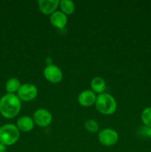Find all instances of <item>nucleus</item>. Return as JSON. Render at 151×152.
Here are the masks:
<instances>
[{
  "label": "nucleus",
  "mask_w": 151,
  "mask_h": 152,
  "mask_svg": "<svg viewBox=\"0 0 151 152\" xmlns=\"http://www.w3.org/2000/svg\"><path fill=\"white\" fill-rule=\"evenodd\" d=\"M22 101L16 94H7L0 99V114L6 119H13L19 114Z\"/></svg>",
  "instance_id": "nucleus-1"
},
{
  "label": "nucleus",
  "mask_w": 151,
  "mask_h": 152,
  "mask_svg": "<svg viewBox=\"0 0 151 152\" xmlns=\"http://www.w3.org/2000/svg\"><path fill=\"white\" fill-rule=\"evenodd\" d=\"M95 105L97 111L103 115H111L117 109V102L115 98L105 92L97 95Z\"/></svg>",
  "instance_id": "nucleus-2"
},
{
  "label": "nucleus",
  "mask_w": 151,
  "mask_h": 152,
  "mask_svg": "<svg viewBox=\"0 0 151 152\" xmlns=\"http://www.w3.org/2000/svg\"><path fill=\"white\" fill-rule=\"evenodd\" d=\"M20 132L16 125L7 123L0 126V142L5 146H10L19 140Z\"/></svg>",
  "instance_id": "nucleus-3"
},
{
  "label": "nucleus",
  "mask_w": 151,
  "mask_h": 152,
  "mask_svg": "<svg viewBox=\"0 0 151 152\" xmlns=\"http://www.w3.org/2000/svg\"><path fill=\"white\" fill-rule=\"evenodd\" d=\"M38 94V89L35 85L32 83H24L22 84L20 88L18 91L17 95L22 102H30L36 99Z\"/></svg>",
  "instance_id": "nucleus-4"
},
{
  "label": "nucleus",
  "mask_w": 151,
  "mask_h": 152,
  "mask_svg": "<svg viewBox=\"0 0 151 152\" xmlns=\"http://www.w3.org/2000/svg\"><path fill=\"white\" fill-rule=\"evenodd\" d=\"M118 133L114 129H104L98 134V139L102 145L107 147H110L115 145L118 141Z\"/></svg>",
  "instance_id": "nucleus-5"
},
{
  "label": "nucleus",
  "mask_w": 151,
  "mask_h": 152,
  "mask_svg": "<svg viewBox=\"0 0 151 152\" xmlns=\"http://www.w3.org/2000/svg\"><path fill=\"white\" fill-rule=\"evenodd\" d=\"M43 75L46 80L53 84H58L63 80L62 71L59 67L56 65H53V64L47 65L44 68Z\"/></svg>",
  "instance_id": "nucleus-6"
},
{
  "label": "nucleus",
  "mask_w": 151,
  "mask_h": 152,
  "mask_svg": "<svg viewBox=\"0 0 151 152\" xmlns=\"http://www.w3.org/2000/svg\"><path fill=\"white\" fill-rule=\"evenodd\" d=\"M33 120L34 123L38 127L45 128L50 126L53 121L52 114L47 109L39 108L37 109L33 115Z\"/></svg>",
  "instance_id": "nucleus-7"
},
{
  "label": "nucleus",
  "mask_w": 151,
  "mask_h": 152,
  "mask_svg": "<svg viewBox=\"0 0 151 152\" xmlns=\"http://www.w3.org/2000/svg\"><path fill=\"white\" fill-rule=\"evenodd\" d=\"M38 8L44 15H51L57 10L59 7V0H38Z\"/></svg>",
  "instance_id": "nucleus-8"
},
{
  "label": "nucleus",
  "mask_w": 151,
  "mask_h": 152,
  "mask_svg": "<svg viewBox=\"0 0 151 152\" xmlns=\"http://www.w3.org/2000/svg\"><path fill=\"white\" fill-rule=\"evenodd\" d=\"M97 95L91 90H84L78 96V102L83 107H90L95 105Z\"/></svg>",
  "instance_id": "nucleus-9"
},
{
  "label": "nucleus",
  "mask_w": 151,
  "mask_h": 152,
  "mask_svg": "<svg viewBox=\"0 0 151 152\" xmlns=\"http://www.w3.org/2000/svg\"><path fill=\"white\" fill-rule=\"evenodd\" d=\"M68 16L61 10H56L50 16V22L58 29H63L68 24Z\"/></svg>",
  "instance_id": "nucleus-10"
},
{
  "label": "nucleus",
  "mask_w": 151,
  "mask_h": 152,
  "mask_svg": "<svg viewBox=\"0 0 151 152\" xmlns=\"http://www.w3.org/2000/svg\"><path fill=\"white\" fill-rule=\"evenodd\" d=\"M34 125L35 123L32 117H28V116H23L18 119L16 126L20 132L28 133L33 129Z\"/></svg>",
  "instance_id": "nucleus-11"
},
{
  "label": "nucleus",
  "mask_w": 151,
  "mask_h": 152,
  "mask_svg": "<svg viewBox=\"0 0 151 152\" xmlns=\"http://www.w3.org/2000/svg\"><path fill=\"white\" fill-rule=\"evenodd\" d=\"M106 82L102 77H96L90 82V88L92 91L95 94H98V95L105 93L106 89Z\"/></svg>",
  "instance_id": "nucleus-12"
},
{
  "label": "nucleus",
  "mask_w": 151,
  "mask_h": 152,
  "mask_svg": "<svg viewBox=\"0 0 151 152\" xmlns=\"http://www.w3.org/2000/svg\"><path fill=\"white\" fill-rule=\"evenodd\" d=\"M21 82L19 79L16 78V77H11L5 83V91L7 94H17L18 91L20 88Z\"/></svg>",
  "instance_id": "nucleus-13"
},
{
  "label": "nucleus",
  "mask_w": 151,
  "mask_h": 152,
  "mask_svg": "<svg viewBox=\"0 0 151 152\" xmlns=\"http://www.w3.org/2000/svg\"><path fill=\"white\" fill-rule=\"evenodd\" d=\"M59 7L61 11L65 15H71L75 12L76 5L74 2L70 0H61L59 1Z\"/></svg>",
  "instance_id": "nucleus-14"
},
{
  "label": "nucleus",
  "mask_w": 151,
  "mask_h": 152,
  "mask_svg": "<svg viewBox=\"0 0 151 152\" xmlns=\"http://www.w3.org/2000/svg\"><path fill=\"white\" fill-rule=\"evenodd\" d=\"M84 129L90 133L96 134L99 132V125L95 120L89 119L84 123Z\"/></svg>",
  "instance_id": "nucleus-15"
},
{
  "label": "nucleus",
  "mask_w": 151,
  "mask_h": 152,
  "mask_svg": "<svg viewBox=\"0 0 151 152\" xmlns=\"http://www.w3.org/2000/svg\"><path fill=\"white\" fill-rule=\"evenodd\" d=\"M141 119L145 126L151 127V107H147L142 111Z\"/></svg>",
  "instance_id": "nucleus-16"
},
{
  "label": "nucleus",
  "mask_w": 151,
  "mask_h": 152,
  "mask_svg": "<svg viewBox=\"0 0 151 152\" xmlns=\"http://www.w3.org/2000/svg\"><path fill=\"white\" fill-rule=\"evenodd\" d=\"M140 134L142 136L151 139V127H147L145 126H143L141 128Z\"/></svg>",
  "instance_id": "nucleus-17"
},
{
  "label": "nucleus",
  "mask_w": 151,
  "mask_h": 152,
  "mask_svg": "<svg viewBox=\"0 0 151 152\" xmlns=\"http://www.w3.org/2000/svg\"><path fill=\"white\" fill-rule=\"evenodd\" d=\"M6 151L7 149H6L5 145L0 142V152H6Z\"/></svg>",
  "instance_id": "nucleus-18"
}]
</instances>
